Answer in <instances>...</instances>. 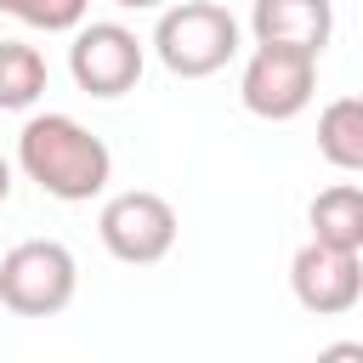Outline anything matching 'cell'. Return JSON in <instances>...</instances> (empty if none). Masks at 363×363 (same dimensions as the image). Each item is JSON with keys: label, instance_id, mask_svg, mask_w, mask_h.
Returning <instances> with one entry per match:
<instances>
[{"label": "cell", "instance_id": "obj_15", "mask_svg": "<svg viewBox=\"0 0 363 363\" xmlns=\"http://www.w3.org/2000/svg\"><path fill=\"white\" fill-rule=\"evenodd\" d=\"M11 199V159H0V204Z\"/></svg>", "mask_w": 363, "mask_h": 363}, {"label": "cell", "instance_id": "obj_14", "mask_svg": "<svg viewBox=\"0 0 363 363\" xmlns=\"http://www.w3.org/2000/svg\"><path fill=\"white\" fill-rule=\"evenodd\" d=\"M119 11H159V6H170V0H113Z\"/></svg>", "mask_w": 363, "mask_h": 363}, {"label": "cell", "instance_id": "obj_4", "mask_svg": "<svg viewBox=\"0 0 363 363\" xmlns=\"http://www.w3.org/2000/svg\"><path fill=\"white\" fill-rule=\"evenodd\" d=\"M176 233H182L176 204H170L164 193H147V187L113 193V199L102 204V216H96L102 250H108L113 261H125V267H153V261H164V255L176 250Z\"/></svg>", "mask_w": 363, "mask_h": 363}, {"label": "cell", "instance_id": "obj_1", "mask_svg": "<svg viewBox=\"0 0 363 363\" xmlns=\"http://www.w3.org/2000/svg\"><path fill=\"white\" fill-rule=\"evenodd\" d=\"M17 170L57 204H91L113 182V153L74 113H28L17 130Z\"/></svg>", "mask_w": 363, "mask_h": 363}, {"label": "cell", "instance_id": "obj_2", "mask_svg": "<svg viewBox=\"0 0 363 363\" xmlns=\"http://www.w3.org/2000/svg\"><path fill=\"white\" fill-rule=\"evenodd\" d=\"M147 45L176 79H210L238 57V17L216 0H176L159 6Z\"/></svg>", "mask_w": 363, "mask_h": 363}, {"label": "cell", "instance_id": "obj_11", "mask_svg": "<svg viewBox=\"0 0 363 363\" xmlns=\"http://www.w3.org/2000/svg\"><path fill=\"white\" fill-rule=\"evenodd\" d=\"M45 57L28 40H0V113H28L45 96Z\"/></svg>", "mask_w": 363, "mask_h": 363}, {"label": "cell", "instance_id": "obj_7", "mask_svg": "<svg viewBox=\"0 0 363 363\" xmlns=\"http://www.w3.org/2000/svg\"><path fill=\"white\" fill-rule=\"evenodd\" d=\"M289 289L312 318H340L363 301V261H357V250H335V244L306 238L289 261Z\"/></svg>", "mask_w": 363, "mask_h": 363}, {"label": "cell", "instance_id": "obj_13", "mask_svg": "<svg viewBox=\"0 0 363 363\" xmlns=\"http://www.w3.org/2000/svg\"><path fill=\"white\" fill-rule=\"evenodd\" d=\"M323 357H363V340H335L323 346Z\"/></svg>", "mask_w": 363, "mask_h": 363}, {"label": "cell", "instance_id": "obj_8", "mask_svg": "<svg viewBox=\"0 0 363 363\" xmlns=\"http://www.w3.org/2000/svg\"><path fill=\"white\" fill-rule=\"evenodd\" d=\"M250 34H255V45H295V51L323 57V45L335 34V6L329 0H255Z\"/></svg>", "mask_w": 363, "mask_h": 363}, {"label": "cell", "instance_id": "obj_6", "mask_svg": "<svg viewBox=\"0 0 363 363\" xmlns=\"http://www.w3.org/2000/svg\"><path fill=\"white\" fill-rule=\"evenodd\" d=\"M142 68H147V45L136 40V28H125V23H79L74 28L68 74H74V85L85 96L113 102V96L136 91Z\"/></svg>", "mask_w": 363, "mask_h": 363}, {"label": "cell", "instance_id": "obj_3", "mask_svg": "<svg viewBox=\"0 0 363 363\" xmlns=\"http://www.w3.org/2000/svg\"><path fill=\"white\" fill-rule=\"evenodd\" d=\"M79 289V261L62 238H23L0 255V306L17 318H57Z\"/></svg>", "mask_w": 363, "mask_h": 363}, {"label": "cell", "instance_id": "obj_5", "mask_svg": "<svg viewBox=\"0 0 363 363\" xmlns=\"http://www.w3.org/2000/svg\"><path fill=\"white\" fill-rule=\"evenodd\" d=\"M238 96L255 119H295L312 108L318 96V57L312 51H295V45H255L244 74H238Z\"/></svg>", "mask_w": 363, "mask_h": 363}, {"label": "cell", "instance_id": "obj_10", "mask_svg": "<svg viewBox=\"0 0 363 363\" xmlns=\"http://www.w3.org/2000/svg\"><path fill=\"white\" fill-rule=\"evenodd\" d=\"M318 153L335 170L363 176V96H335L318 113Z\"/></svg>", "mask_w": 363, "mask_h": 363}, {"label": "cell", "instance_id": "obj_9", "mask_svg": "<svg viewBox=\"0 0 363 363\" xmlns=\"http://www.w3.org/2000/svg\"><path fill=\"white\" fill-rule=\"evenodd\" d=\"M306 227H312L318 244H335V250H357L363 255V187L357 182L323 187L306 204Z\"/></svg>", "mask_w": 363, "mask_h": 363}, {"label": "cell", "instance_id": "obj_12", "mask_svg": "<svg viewBox=\"0 0 363 363\" xmlns=\"http://www.w3.org/2000/svg\"><path fill=\"white\" fill-rule=\"evenodd\" d=\"M6 17H17L23 28H40V34H74L91 11V0H0Z\"/></svg>", "mask_w": 363, "mask_h": 363}]
</instances>
